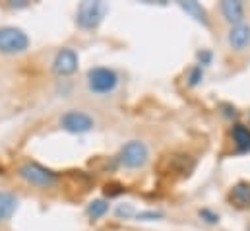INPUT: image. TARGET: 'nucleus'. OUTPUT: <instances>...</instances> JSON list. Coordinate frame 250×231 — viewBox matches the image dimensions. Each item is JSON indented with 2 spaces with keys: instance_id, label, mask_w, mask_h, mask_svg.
Here are the masks:
<instances>
[{
  "instance_id": "1",
  "label": "nucleus",
  "mask_w": 250,
  "mask_h": 231,
  "mask_svg": "<svg viewBox=\"0 0 250 231\" xmlns=\"http://www.w3.org/2000/svg\"><path fill=\"white\" fill-rule=\"evenodd\" d=\"M85 84H87V90L91 93H95V95H109V93H113L119 88L121 78H119L117 70H113L109 66H95V68L87 70Z\"/></svg>"
},
{
  "instance_id": "2",
  "label": "nucleus",
  "mask_w": 250,
  "mask_h": 231,
  "mask_svg": "<svg viewBox=\"0 0 250 231\" xmlns=\"http://www.w3.org/2000/svg\"><path fill=\"white\" fill-rule=\"evenodd\" d=\"M18 177L37 188H53L59 185V175L53 169H47L35 162H23L18 167Z\"/></svg>"
},
{
  "instance_id": "3",
  "label": "nucleus",
  "mask_w": 250,
  "mask_h": 231,
  "mask_svg": "<svg viewBox=\"0 0 250 231\" xmlns=\"http://www.w3.org/2000/svg\"><path fill=\"white\" fill-rule=\"evenodd\" d=\"M109 12V6L105 2H91V0H85L78 6V12H76V25L83 31H91V29H97L105 18V14Z\"/></svg>"
},
{
  "instance_id": "4",
  "label": "nucleus",
  "mask_w": 250,
  "mask_h": 231,
  "mask_svg": "<svg viewBox=\"0 0 250 231\" xmlns=\"http://www.w3.org/2000/svg\"><path fill=\"white\" fill-rule=\"evenodd\" d=\"M125 169H142L149 162V148L142 140H128L117 156Z\"/></svg>"
},
{
  "instance_id": "5",
  "label": "nucleus",
  "mask_w": 250,
  "mask_h": 231,
  "mask_svg": "<svg viewBox=\"0 0 250 231\" xmlns=\"http://www.w3.org/2000/svg\"><path fill=\"white\" fill-rule=\"evenodd\" d=\"M29 35L16 25L0 27V53L2 55H21L29 49Z\"/></svg>"
},
{
  "instance_id": "6",
  "label": "nucleus",
  "mask_w": 250,
  "mask_h": 231,
  "mask_svg": "<svg viewBox=\"0 0 250 231\" xmlns=\"http://www.w3.org/2000/svg\"><path fill=\"white\" fill-rule=\"evenodd\" d=\"M61 128L70 132V134H85L89 130H93L95 120L93 116L82 109H70L61 116Z\"/></svg>"
},
{
  "instance_id": "7",
  "label": "nucleus",
  "mask_w": 250,
  "mask_h": 231,
  "mask_svg": "<svg viewBox=\"0 0 250 231\" xmlns=\"http://www.w3.org/2000/svg\"><path fill=\"white\" fill-rule=\"evenodd\" d=\"M78 64H80L78 53L70 47H64L53 58V72L57 76H72L78 70Z\"/></svg>"
},
{
  "instance_id": "8",
  "label": "nucleus",
  "mask_w": 250,
  "mask_h": 231,
  "mask_svg": "<svg viewBox=\"0 0 250 231\" xmlns=\"http://www.w3.org/2000/svg\"><path fill=\"white\" fill-rule=\"evenodd\" d=\"M227 43L235 53H243L250 47V25L249 23H239L231 25L227 31Z\"/></svg>"
},
{
  "instance_id": "9",
  "label": "nucleus",
  "mask_w": 250,
  "mask_h": 231,
  "mask_svg": "<svg viewBox=\"0 0 250 231\" xmlns=\"http://www.w3.org/2000/svg\"><path fill=\"white\" fill-rule=\"evenodd\" d=\"M219 10H221V16L225 18L227 23H231V25L245 23L247 10H245V4L241 0H223L219 4Z\"/></svg>"
},
{
  "instance_id": "10",
  "label": "nucleus",
  "mask_w": 250,
  "mask_h": 231,
  "mask_svg": "<svg viewBox=\"0 0 250 231\" xmlns=\"http://www.w3.org/2000/svg\"><path fill=\"white\" fill-rule=\"evenodd\" d=\"M20 206V198L10 190H0V224L8 222Z\"/></svg>"
},
{
  "instance_id": "11",
  "label": "nucleus",
  "mask_w": 250,
  "mask_h": 231,
  "mask_svg": "<svg viewBox=\"0 0 250 231\" xmlns=\"http://www.w3.org/2000/svg\"><path fill=\"white\" fill-rule=\"evenodd\" d=\"M231 136H233V142H235V148L239 154H247L250 152V128L245 124H235L233 130H231Z\"/></svg>"
},
{
  "instance_id": "12",
  "label": "nucleus",
  "mask_w": 250,
  "mask_h": 231,
  "mask_svg": "<svg viewBox=\"0 0 250 231\" xmlns=\"http://www.w3.org/2000/svg\"><path fill=\"white\" fill-rule=\"evenodd\" d=\"M229 200H231L237 208H241V210L250 208V186L245 185V183L235 185V186L231 188V192H229Z\"/></svg>"
},
{
  "instance_id": "13",
  "label": "nucleus",
  "mask_w": 250,
  "mask_h": 231,
  "mask_svg": "<svg viewBox=\"0 0 250 231\" xmlns=\"http://www.w3.org/2000/svg\"><path fill=\"white\" fill-rule=\"evenodd\" d=\"M179 4H181V8L187 12L190 18H194V20H196V22H200L202 25L209 27L208 12H206V8H204L200 2H196V0H187V2H179Z\"/></svg>"
},
{
  "instance_id": "14",
  "label": "nucleus",
  "mask_w": 250,
  "mask_h": 231,
  "mask_svg": "<svg viewBox=\"0 0 250 231\" xmlns=\"http://www.w3.org/2000/svg\"><path fill=\"white\" fill-rule=\"evenodd\" d=\"M107 212H109V202H107L105 198L91 200L89 206H87V216H89L91 220H99V218H103Z\"/></svg>"
},
{
  "instance_id": "15",
  "label": "nucleus",
  "mask_w": 250,
  "mask_h": 231,
  "mask_svg": "<svg viewBox=\"0 0 250 231\" xmlns=\"http://www.w3.org/2000/svg\"><path fill=\"white\" fill-rule=\"evenodd\" d=\"M202 78H204V68L200 66V64H196V66H192L190 68V72H188V86H198L200 82H202Z\"/></svg>"
},
{
  "instance_id": "16",
  "label": "nucleus",
  "mask_w": 250,
  "mask_h": 231,
  "mask_svg": "<svg viewBox=\"0 0 250 231\" xmlns=\"http://www.w3.org/2000/svg\"><path fill=\"white\" fill-rule=\"evenodd\" d=\"M115 214L121 218V220H128V218H132V216H136V210H134V206L132 204H119V208L115 210Z\"/></svg>"
},
{
  "instance_id": "17",
  "label": "nucleus",
  "mask_w": 250,
  "mask_h": 231,
  "mask_svg": "<svg viewBox=\"0 0 250 231\" xmlns=\"http://www.w3.org/2000/svg\"><path fill=\"white\" fill-rule=\"evenodd\" d=\"M200 218H202L206 224H211V226L219 222V214H213V212L208 210V208H206V210H200Z\"/></svg>"
},
{
  "instance_id": "18",
  "label": "nucleus",
  "mask_w": 250,
  "mask_h": 231,
  "mask_svg": "<svg viewBox=\"0 0 250 231\" xmlns=\"http://www.w3.org/2000/svg\"><path fill=\"white\" fill-rule=\"evenodd\" d=\"M198 60H200L198 64H200L202 68L208 66V64L211 62V53H209V51H202V53H198Z\"/></svg>"
},
{
  "instance_id": "19",
  "label": "nucleus",
  "mask_w": 250,
  "mask_h": 231,
  "mask_svg": "<svg viewBox=\"0 0 250 231\" xmlns=\"http://www.w3.org/2000/svg\"><path fill=\"white\" fill-rule=\"evenodd\" d=\"M136 218L138 220H157V218H161V212H140V214H136Z\"/></svg>"
}]
</instances>
